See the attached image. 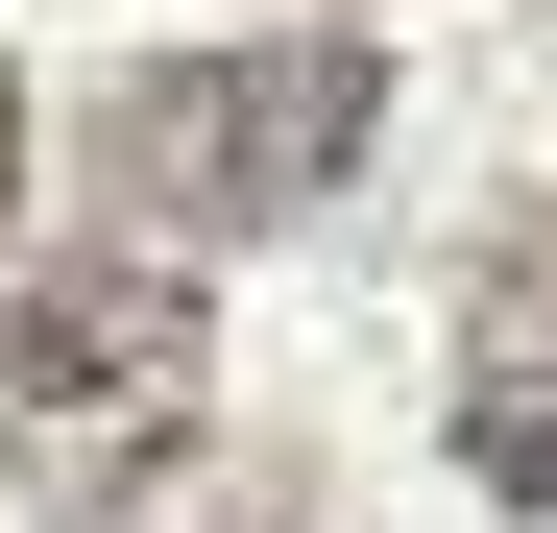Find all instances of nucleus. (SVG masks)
Returning a JSON list of instances; mask_svg holds the SVG:
<instances>
[{
  "label": "nucleus",
  "instance_id": "nucleus-4",
  "mask_svg": "<svg viewBox=\"0 0 557 533\" xmlns=\"http://www.w3.org/2000/svg\"><path fill=\"white\" fill-rule=\"evenodd\" d=\"M0 195H25V73H0Z\"/></svg>",
  "mask_w": 557,
  "mask_h": 533
},
{
  "label": "nucleus",
  "instance_id": "nucleus-2",
  "mask_svg": "<svg viewBox=\"0 0 557 533\" xmlns=\"http://www.w3.org/2000/svg\"><path fill=\"white\" fill-rule=\"evenodd\" d=\"M363 146H388V49H363V25L146 49L122 98H98V170H122V219H146L170 266H195V243H267V219H315Z\"/></svg>",
  "mask_w": 557,
  "mask_h": 533
},
{
  "label": "nucleus",
  "instance_id": "nucleus-3",
  "mask_svg": "<svg viewBox=\"0 0 557 533\" xmlns=\"http://www.w3.org/2000/svg\"><path fill=\"white\" fill-rule=\"evenodd\" d=\"M460 485L557 533V195L485 243V292H460Z\"/></svg>",
  "mask_w": 557,
  "mask_h": 533
},
{
  "label": "nucleus",
  "instance_id": "nucleus-1",
  "mask_svg": "<svg viewBox=\"0 0 557 533\" xmlns=\"http://www.w3.org/2000/svg\"><path fill=\"white\" fill-rule=\"evenodd\" d=\"M195 412H219V315H195V266L170 243H49V266H0V485L73 509V533H122L170 461H195Z\"/></svg>",
  "mask_w": 557,
  "mask_h": 533
}]
</instances>
